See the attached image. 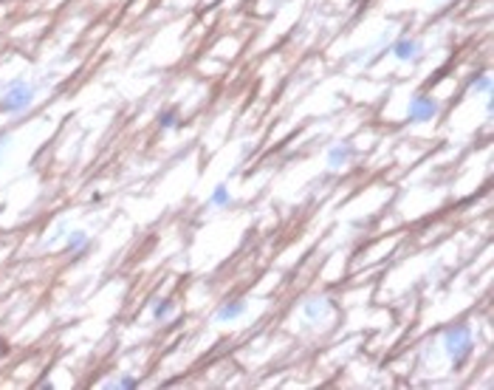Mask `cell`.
Segmentation results:
<instances>
[{
  "label": "cell",
  "instance_id": "6da1fadb",
  "mask_svg": "<svg viewBox=\"0 0 494 390\" xmlns=\"http://www.w3.org/2000/svg\"><path fill=\"white\" fill-rule=\"evenodd\" d=\"M37 85L26 77H12L0 82V113L4 116H23L34 108Z\"/></svg>",
  "mask_w": 494,
  "mask_h": 390
},
{
  "label": "cell",
  "instance_id": "7a4b0ae2",
  "mask_svg": "<svg viewBox=\"0 0 494 390\" xmlns=\"http://www.w3.org/2000/svg\"><path fill=\"white\" fill-rule=\"evenodd\" d=\"M443 348H446V356L452 359V367H460L474 351L471 328L469 325H449L443 331Z\"/></svg>",
  "mask_w": 494,
  "mask_h": 390
},
{
  "label": "cell",
  "instance_id": "3957f363",
  "mask_svg": "<svg viewBox=\"0 0 494 390\" xmlns=\"http://www.w3.org/2000/svg\"><path fill=\"white\" fill-rule=\"evenodd\" d=\"M441 111H443V105H441L438 96H432V94H415L410 99V105H407V122L410 125H426V122H435L441 116Z\"/></svg>",
  "mask_w": 494,
  "mask_h": 390
},
{
  "label": "cell",
  "instance_id": "277c9868",
  "mask_svg": "<svg viewBox=\"0 0 494 390\" xmlns=\"http://www.w3.org/2000/svg\"><path fill=\"white\" fill-rule=\"evenodd\" d=\"M390 54H393V60H398V63L415 65V63H421V57H424V46H421V40H415V37H398V40L390 46Z\"/></svg>",
  "mask_w": 494,
  "mask_h": 390
},
{
  "label": "cell",
  "instance_id": "5b68a950",
  "mask_svg": "<svg viewBox=\"0 0 494 390\" xmlns=\"http://www.w3.org/2000/svg\"><path fill=\"white\" fill-rule=\"evenodd\" d=\"M331 314H334L331 297H308V300L303 303V317H305L308 322H325Z\"/></svg>",
  "mask_w": 494,
  "mask_h": 390
},
{
  "label": "cell",
  "instance_id": "8992f818",
  "mask_svg": "<svg viewBox=\"0 0 494 390\" xmlns=\"http://www.w3.org/2000/svg\"><path fill=\"white\" fill-rule=\"evenodd\" d=\"M353 158H356V147H353L350 141L334 144V147L328 150V167H331V170H345Z\"/></svg>",
  "mask_w": 494,
  "mask_h": 390
},
{
  "label": "cell",
  "instance_id": "52a82bcc",
  "mask_svg": "<svg viewBox=\"0 0 494 390\" xmlns=\"http://www.w3.org/2000/svg\"><path fill=\"white\" fill-rule=\"evenodd\" d=\"M246 314V303L243 300H229V303H223L217 311H215V320L217 322H234V320H240Z\"/></svg>",
  "mask_w": 494,
  "mask_h": 390
},
{
  "label": "cell",
  "instance_id": "ba28073f",
  "mask_svg": "<svg viewBox=\"0 0 494 390\" xmlns=\"http://www.w3.org/2000/svg\"><path fill=\"white\" fill-rule=\"evenodd\" d=\"M172 314H175V303H172L170 297H156V300H153V306H150V317H153L156 322H167Z\"/></svg>",
  "mask_w": 494,
  "mask_h": 390
},
{
  "label": "cell",
  "instance_id": "9c48e42d",
  "mask_svg": "<svg viewBox=\"0 0 494 390\" xmlns=\"http://www.w3.org/2000/svg\"><path fill=\"white\" fill-rule=\"evenodd\" d=\"M232 204H234L232 189H229L226 184H217V187L212 189V195H209V207H215V210H226V207H232Z\"/></svg>",
  "mask_w": 494,
  "mask_h": 390
},
{
  "label": "cell",
  "instance_id": "30bf717a",
  "mask_svg": "<svg viewBox=\"0 0 494 390\" xmlns=\"http://www.w3.org/2000/svg\"><path fill=\"white\" fill-rule=\"evenodd\" d=\"M91 246V235L85 232V229H74L68 238H65V249L71 252V255H80V252H85Z\"/></svg>",
  "mask_w": 494,
  "mask_h": 390
},
{
  "label": "cell",
  "instance_id": "8fae6325",
  "mask_svg": "<svg viewBox=\"0 0 494 390\" xmlns=\"http://www.w3.org/2000/svg\"><path fill=\"white\" fill-rule=\"evenodd\" d=\"M175 127H181V113L175 108H164L158 113V130H175Z\"/></svg>",
  "mask_w": 494,
  "mask_h": 390
},
{
  "label": "cell",
  "instance_id": "7c38bea8",
  "mask_svg": "<svg viewBox=\"0 0 494 390\" xmlns=\"http://www.w3.org/2000/svg\"><path fill=\"white\" fill-rule=\"evenodd\" d=\"M469 91H474V94H488V91H491V77H488L486 71L471 74V77H469Z\"/></svg>",
  "mask_w": 494,
  "mask_h": 390
},
{
  "label": "cell",
  "instance_id": "4fadbf2b",
  "mask_svg": "<svg viewBox=\"0 0 494 390\" xmlns=\"http://www.w3.org/2000/svg\"><path fill=\"white\" fill-rule=\"evenodd\" d=\"M136 384H139V382H136L133 376H122L119 382H113V387H136Z\"/></svg>",
  "mask_w": 494,
  "mask_h": 390
},
{
  "label": "cell",
  "instance_id": "5bb4252c",
  "mask_svg": "<svg viewBox=\"0 0 494 390\" xmlns=\"http://www.w3.org/2000/svg\"><path fill=\"white\" fill-rule=\"evenodd\" d=\"M9 141H12V136H9V133H4V136H0V156H4V150L9 147Z\"/></svg>",
  "mask_w": 494,
  "mask_h": 390
}]
</instances>
